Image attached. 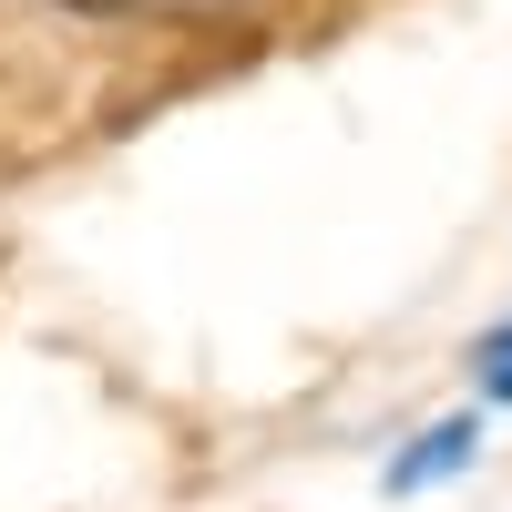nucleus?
<instances>
[{
  "label": "nucleus",
  "instance_id": "1",
  "mask_svg": "<svg viewBox=\"0 0 512 512\" xmlns=\"http://www.w3.org/2000/svg\"><path fill=\"white\" fill-rule=\"evenodd\" d=\"M472 451H482V400H472V410H441V420H420V431L390 451L379 492H390V502H420V492H441L451 472H472Z\"/></svg>",
  "mask_w": 512,
  "mask_h": 512
},
{
  "label": "nucleus",
  "instance_id": "2",
  "mask_svg": "<svg viewBox=\"0 0 512 512\" xmlns=\"http://www.w3.org/2000/svg\"><path fill=\"white\" fill-rule=\"evenodd\" d=\"M72 21H113V31H256L277 0H52Z\"/></svg>",
  "mask_w": 512,
  "mask_h": 512
},
{
  "label": "nucleus",
  "instance_id": "3",
  "mask_svg": "<svg viewBox=\"0 0 512 512\" xmlns=\"http://www.w3.org/2000/svg\"><path fill=\"white\" fill-rule=\"evenodd\" d=\"M461 369H472V400L482 410H512V318H492L472 349H461Z\"/></svg>",
  "mask_w": 512,
  "mask_h": 512
}]
</instances>
